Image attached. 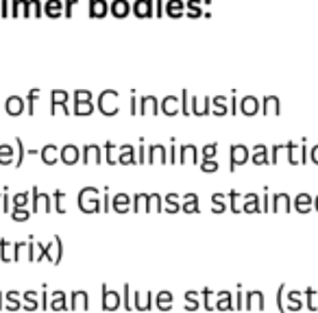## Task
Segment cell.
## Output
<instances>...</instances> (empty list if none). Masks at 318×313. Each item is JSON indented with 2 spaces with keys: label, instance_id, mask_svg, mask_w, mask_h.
Returning <instances> with one entry per match:
<instances>
[{
  "label": "cell",
  "instance_id": "cell-20",
  "mask_svg": "<svg viewBox=\"0 0 318 313\" xmlns=\"http://www.w3.org/2000/svg\"><path fill=\"white\" fill-rule=\"evenodd\" d=\"M233 309L235 311H244V292L238 287V292L233 296Z\"/></svg>",
  "mask_w": 318,
  "mask_h": 313
},
{
  "label": "cell",
  "instance_id": "cell-9",
  "mask_svg": "<svg viewBox=\"0 0 318 313\" xmlns=\"http://www.w3.org/2000/svg\"><path fill=\"white\" fill-rule=\"evenodd\" d=\"M242 211H246V213H257V211H262V207H260V198H257V194H246V196H244Z\"/></svg>",
  "mask_w": 318,
  "mask_h": 313
},
{
  "label": "cell",
  "instance_id": "cell-1",
  "mask_svg": "<svg viewBox=\"0 0 318 313\" xmlns=\"http://www.w3.org/2000/svg\"><path fill=\"white\" fill-rule=\"evenodd\" d=\"M251 309H257V311L266 309L264 292L262 289H251V292L244 294V311H251Z\"/></svg>",
  "mask_w": 318,
  "mask_h": 313
},
{
  "label": "cell",
  "instance_id": "cell-29",
  "mask_svg": "<svg viewBox=\"0 0 318 313\" xmlns=\"http://www.w3.org/2000/svg\"><path fill=\"white\" fill-rule=\"evenodd\" d=\"M312 159H314V161L318 163V148H314V150H312Z\"/></svg>",
  "mask_w": 318,
  "mask_h": 313
},
{
  "label": "cell",
  "instance_id": "cell-27",
  "mask_svg": "<svg viewBox=\"0 0 318 313\" xmlns=\"http://www.w3.org/2000/svg\"><path fill=\"white\" fill-rule=\"evenodd\" d=\"M213 152H216V146H207L205 150H203V155H205V159H210V157H213Z\"/></svg>",
  "mask_w": 318,
  "mask_h": 313
},
{
  "label": "cell",
  "instance_id": "cell-5",
  "mask_svg": "<svg viewBox=\"0 0 318 313\" xmlns=\"http://www.w3.org/2000/svg\"><path fill=\"white\" fill-rule=\"evenodd\" d=\"M216 311H235L233 309V296H231V292L222 289V292L216 294Z\"/></svg>",
  "mask_w": 318,
  "mask_h": 313
},
{
  "label": "cell",
  "instance_id": "cell-19",
  "mask_svg": "<svg viewBox=\"0 0 318 313\" xmlns=\"http://www.w3.org/2000/svg\"><path fill=\"white\" fill-rule=\"evenodd\" d=\"M283 296H286V285H279V289H277V309H279V313H286V303H283Z\"/></svg>",
  "mask_w": 318,
  "mask_h": 313
},
{
  "label": "cell",
  "instance_id": "cell-15",
  "mask_svg": "<svg viewBox=\"0 0 318 313\" xmlns=\"http://www.w3.org/2000/svg\"><path fill=\"white\" fill-rule=\"evenodd\" d=\"M113 209L118 213H127L129 211V196L127 194H118L116 200H113Z\"/></svg>",
  "mask_w": 318,
  "mask_h": 313
},
{
  "label": "cell",
  "instance_id": "cell-4",
  "mask_svg": "<svg viewBox=\"0 0 318 313\" xmlns=\"http://www.w3.org/2000/svg\"><path fill=\"white\" fill-rule=\"evenodd\" d=\"M151 307H153V294L151 292H146V294L133 292V309L135 311H149Z\"/></svg>",
  "mask_w": 318,
  "mask_h": 313
},
{
  "label": "cell",
  "instance_id": "cell-25",
  "mask_svg": "<svg viewBox=\"0 0 318 313\" xmlns=\"http://www.w3.org/2000/svg\"><path fill=\"white\" fill-rule=\"evenodd\" d=\"M54 309H63L65 307V296L63 294H54Z\"/></svg>",
  "mask_w": 318,
  "mask_h": 313
},
{
  "label": "cell",
  "instance_id": "cell-12",
  "mask_svg": "<svg viewBox=\"0 0 318 313\" xmlns=\"http://www.w3.org/2000/svg\"><path fill=\"white\" fill-rule=\"evenodd\" d=\"M244 161H246V148H242V146L231 148V170L235 166H240V163H244Z\"/></svg>",
  "mask_w": 318,
  "mask_h": 313
},
{
  "label": "cell",
  "instance_id": "cell-17",
  "mask_svg": "<svg viewBox=\"0 0 318 313\" xmlns=\"http://www.w3.org/2000/svg\"><path fill=\"white\" fill-rule=\"evenodd\" d=\"M76 305H81L83 309H87V292H74L72 294V309H76Z\"/></svg>",
  "mask_w": 318,
  "mask_h": 313
},
{
  "label": "cell",
  "instance_id": "cell-13",
  "mask_svg": "<svg viewBox=\"0 0 318 313\" xmlns=\"http://www.w3.org/2000/svg\"><path fill=\"white\" fill-rule=\"evenodd\" d=\"M303 296H305V307H308L310 311H318V294H316V289L308 287Z\"/></svg>",
  "mask_w": 318,
  "mask_h": 313
},
{
  "label": "cell",
  "instance_id": "cell-28",
  "mask_svg": "<svg viewBox=\"0 0 318 313\" xmlns=\"http://www.w3.org/2000/svg\"><path fill=\"white\" fill-rule=\"evenodd\" d=\"M203 170H218V163H213V161H205V163H203Z\"/></svg>",
  "mask_w": 318,
  "mask_h": 313
},
{
  "label": "cell",
  "instance_id": "cell-8",
  "mask_svg": "<svg viewBox=\"0 0 318 313\" xmlns=\"http://www.w3.org/2000/svg\"><path fill=\"white\" fill-rule=\"evenodd\" d=\"M201 305L205 311H213L216 309V294L212 292L210 287H203L201 289Z\"/></svg>",
  "mask_w": 318,
  "mask_h": 313
},
{
  "label": "cell",
  "instance_id": "cell-21",
  "mask_svg": "<svg viewBox=\"0 0 318 313\" xmlns=\"http://www.w3.org/2000/svg\"><path fill=\"white\" fill-rule=\"evenodd\" d=\"M166 205H168V207H166L168 213H177L179 209H181V207L177 205V194H170L168 198H166Z\"/></svg>",
  "mask_w": 318,
  "mask_h": 313
},
{
  "label": "cell",
  "instance_id": "cell-18",
  "mask_svg": "<svg viewBox=\"0 0 318 313\" xmlns=\"http://www.w3.org/2000/svg\"><path fill=\"white\" fill-rule=\"evenodd\" d=\"M146 200H149V194H138L133 198V209H131V211H144V209H146Z\"/></svg>",
  "mask_w": 318,
  "mask_h": 313
},
{
  "label": "cell",
  "instance_id": "cell-6",
  "mask_svg": "<svg viewBox=\"0 0 318 313\" xmlns=\"http://www.w3.org/2000/svg\"><path fill=\"white\" fill-rule=\"evenodd\" d=\"M288 305H286V311H301L303 309V294L299 289H290L288 296H286Z\"/></svg>",
  "mask_w": 318,
  "mask_h": 313
},
{
  "label": "cell",
  "instance_id": "cell-22",
  "mask_svg": "<svg viewBox=\"0 0 318 313\" xmlns=\"http://www.w3.org/2000/svg\"><path fill=\"white\" fill-rule=\"evenodd\" d=\"M212 202H213V209H212V211H213V213H222V211H224V209H227V207H224V205H222V196H220V194H216V196H212Z\"/></svg>",
  "mask_w": 318,
  "mask_h": 313
},
{
  "label": "cell",
  "instance_id": "cell-7",
  "mask_svg": "<svg viewBox=\"0 0 318 313\" xmlns=\"http://www.w3.org/2000/svg\"><path fill=\"white\" fill-rule=\"evenodd\" d=\"M185 311H199L201 309V292H196V289H190V292H185Z\"/></svg>",
  "mask_w": 318,
  "mask_h": 313
},
{
  "label": "cell",
  "instance_id": "cell-26",
  "mask_svg": "<svg viewBox=\"0 0 318 313\" xmlns=\"http://www.w3.org/2000/svg\"><path fill=\"white\" fill-rule=\"evenodd\" d=\"M244 111L246 113H253L255 111V100H253V98H246V100H244Z\"/></svg>",
  "mask_w": 318,
  "mask_h": 313
},
{
  "label": "cell",
  "instance_id": "cell-10",
  "mask_svg": "<svg viewBox=\"0 0 318 313\" xmlns=\"http://www.w3.org/2000/svg\"><path fill=\"white\" fill-rule=\"evenodd\" d=\"M294 209H297L299 213H308L310 209H312V196L310 194H299L297 198H294Z\"/></svg>",
  "mask_w": 318,
  "mask_h": 313
},
{
  "label": "cell",
  "instance_id": "cell-16",
  "mask_svg": "<svg viewBox=\"0 0 318 313\" xmlns=\"http://www.w3.org/2000/svg\"><path fill=\"white\" fill-rule=\"evenodd\" d=\"M185 213H196L199 211V200H196V196L194 194H188L185 196V205L181 207Z\"/></svg>",
  "mask_w": 318,
  "mask_h": 313
},
{
  "label": "cell",
  "instance_id": "cell-14",
  "mask_svg": "<svg viewBox=\"0 0 318 313\" xmlns=\"http://www.w3.org/2000/svg\"><path fill=\"white\" fill-rule=\"evenodd\" d=\"M146 211H163V202L159 194H149V200H146Z\"/></svg>",
  "mask_w": 318,
  "mask_h": 313
},
{
  "label": "cell",
  "instance_id": "cell-3",
  "mask_svg": "<svg viewBox=\"0 0 318 313\" xmlns=\"http://www.w3.org/2000/svg\"><path fill=\"white\" fill-rule=\"evenodd\" d=\"M172 303H174V296H172V292H168V289H161V292L155 296V307L163 313H168L172 309Z\"/></svg>",
  "mask_w": 318,
  "mask_h": 313
},
{
  "label": "cell",
  "instance_id": "cell-2",
  "mask_svg": "<svg viewBox=\"0 0 318 313\" xmlns=\"http://www.w3.org/2000/svg\"><path fill=\"white\" fill-rule=\"evenodd\" d=\"M122 305V296L113 289H109L107 285H103V309L105 311H116Z\"/></svg>",
  "mask_w": 318,
  "mask_h": 313
},
{
  "label": "cell",
  "instance_id": "cell-30",
  "mask_svg": "<svg viewBox=\"0 0 318 313\" xmlns=\"http://www.w3.org/2000/svg\"><path fill=\"white\" fill-rule=\"evenodd\" d=\"M312 209H316V211H318V196H316L314 200H312Z\"/></svg>",
  "mask_w": 318,
  "mask_h": 313
},
{
  "label": "cell",
  "instance_id": "cell-24",
  "mask_svg": "<svg viewBox=\"0 0 318 313\" xmlns=\"http://www.w3.org/2000/svg\"><path fill=\"white\" fill-rule=\"evenodd\" d=\"M238 198H240V194H238V191H231V194H229V200H231V211H233V213L242 211V209L238 207Z\"/></svg>",
  "mask_w": 318,
  "mask_h": 313
},
{
  "label": "cell",
  "instance_id": "cell-11",
  "mask_svg": "<svg viewBox=\"0 0 318 313\" xmlns=\"http://www.w3.org/2000/svg\"><path fill=\"white\" fill-rule=\"evenodd\" d=\"M290 211V196L288 194H277L275 196V200H272V207H270V211Z\"/></svg>",
  "mask_w": 318,
  "mask_h": 313
},
{
  "label": "cell",
  "instance_id": "cell-23",
  "mask_svg": "<svg viewBox=\"0 0 318 313\" xmlns=\"http://www.w3.org/2000/svg\"><path fill=\"white\" fill-rule=\"evenodd\" d=\"M129 294H131V289H129V283H127V285H124V289H122V303H124V309H127V313L133 311V305L129 303Z\"/></svg>",
  "mask_w": 318,
  "mask_h": 313
}]
</instances>
